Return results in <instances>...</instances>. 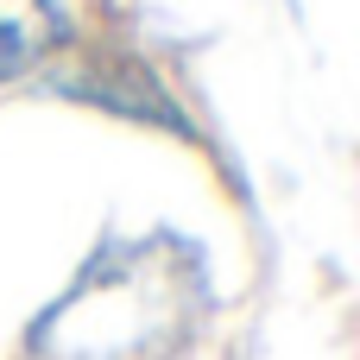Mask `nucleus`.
<instances>
[{"label":"nucleus","instance_id":"1","mask_svg":"<svg viewBox=\"0 0 360 360\" xmlns=\"http://www.w3.org/2000/svg\"><path fill=\"white\" fill-rule=\"evenodd\" d=\"M51 38H57V6L51 0H0V82L19 76Z\"/></svg>","mask_w":360,"mask_h":360}]
</instances>
